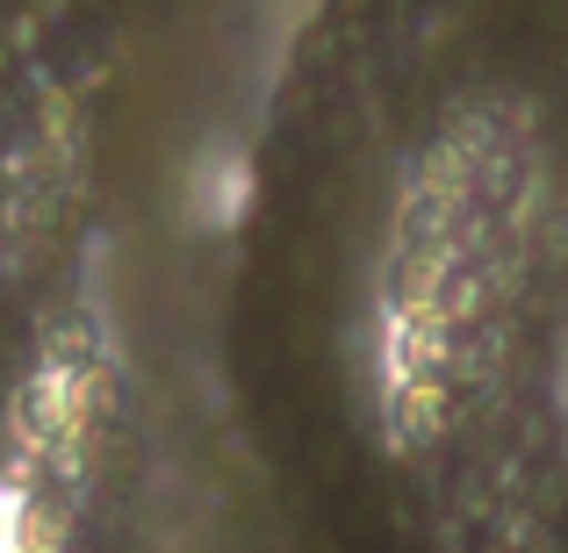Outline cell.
Here are the masks:
<instances>
[{
  "label": "cell",
  "instance_id": "1",
  "mask_svg": "<svg viewBox=\"0 0 568 553\" xmlns=\"http://www.w3.org/2000/svg\"><path fill=\"white\" fill-rule=\"evenodd\" d=\"M43 352H51L58 367H87V360H94V324H87V317H65Z\"/></svg>",
  "mask_w": 568,
  "mask_h": 553
},
{
  "label": "cell",
  "instance_id": "2",
  "mask_svg": "<svg viewBox=\"0 0 568 553\" xmlns=\"http://www.w3.org/2000/svg\"><path fill=\"white\" fill-rule=\"evenodd\" d=\"M115 396H123V388H115V373H109V381H101V373H87V410H94V417H115Z\"/></svg>",
  "mask_w": 568,
  "mask_h": 553
}]
</instances>
